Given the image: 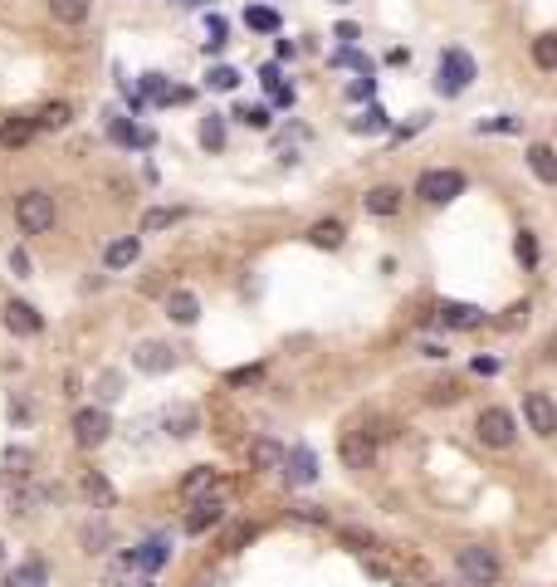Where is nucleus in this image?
Returning a JSON list of instances; mask_svg holds the SVG:
<instances>
[{
	"label": "nucleus",
	"mask_w": 557,
	"mask_h": 587,
	"mask_svg": "<svg viewBox=\"0 0 557 587\" xmlns=\"http://www.w3.org/2000/svg\"><path fill=\"white\" fill-rule=\"evenodd\" d=\"M469 83H475V59H469L465 50H445L440 69H435V89H440L445 99H455V93H465Z\"/></svg>",
	"instance_id": "nucleus-2"
},
{
	"label": "nucleus",
	"mask_w": 557,
	"mask_h": 587,
	"mask_svg": "<svg viewBox=\"0 0 557 587\" xmlns=\"http://www.w3.org/2000/svg\"><path fill=\"white\" fill-rule=\"evenodd\" d=\"M108 431H113V421H108V412H103V406H83V412H74V440H79L83 450L103 446V440H108Z\"/></svg>",
	"instance_id": "nucleus-6"
},
{
	"label": "nucleus",
	"mask_w": 557,
	"mask_h": 587,
	"mask_svg": "<svg viewBox=\"0 0 557 587\" xmlns=\"http://www.w3.org/2000/svg\"><path fill=\"white\" fill-rule=\"evenodd\" d=\"M83 495H89V499H93V505H99V509H113V505H118V489L108 485L99 470H89V475H83Z\"/></svg>",
	"instance_id": "nucleus-25"
},
{
	"label": "nucleus",
	"mask_w": 557,
	"mask_h": 587,
	"mask_svg": "<svg viewBox=\"0 0 557 587\" xmlns=\"http://www.w3.org/2000/svg\"><path fill=\"white\" fill-rule=\"evenodd\" d=\"M240 123H250V128H269V108H240Z\"/></svg>",
	"instance_id": "nucleus-38"
},
{
	"label": "nucleus",
	"mask_w": 557,
	"mask_h": 587,
	"mask_svg": "<svg viewBox=\"0 0 557 587\" xmlns=\"http://www.w3.org/2000/svg\"><path fill=\"white\" fill-rule=\"evenodd\" d=\"M347 93H353V99H372V79L362 74V83H353V89H347Z\"/></svg>",
	"instance_id": "nucleus-45"
},
{
	"label": "nucleus",
	"mask_w": 557,
	"mask_h": 587,
	"mask_svg": "<svg viewBox=\"0 0 557 587\" xmlns=\"http://www.w3.org/2000/svg\"><path fill=\"white\" fill-rule=\"evenodd\" d=\"M382 128H386V113L382 108H367V113L353 123V133H382Z\"/></svg>",
	"instance_id": "nucleus-34"
},
{
	"label": "nucleus",
	"mask_w": 557,
	"mask_h": 587,
	"mask_svg": "<svg viewBox=\"0 0 557 587\" xmlns=\"http://www.w3.org/2000/svg\"><path fill=\"white\" fill-rule=\"evenodd\" d=\"M69 118H74V108H69L64 99L44 103L40 113H34V123H40V133H59V128H69Z\"/></svg>",
	"instance_id": "nucleus-22"
},
{
	"label": "nucleus",
	"mask_w": 557,
	"mask_h": 587,
	"mask_svg": "<svg viewBox=\"0 0 557 587\" xmlns=\"http://www.w3.org/2000/svg\"><path fill=\"white\" fill-rule=\"evenodd\" d=\"M343 241H347L343 221H318V225H308V245H318V250H337Z\"/></svg>",
	"instance_id": "nucleus-24"
},
{
	"label": "nucleus",
	"mask_w": 557,
	"mask_h": 587,
	"mask_svg": "<svg viewBox=\"0 0 557 587\" xmlns=\"http://www.w3.org/2000/svg\"><path fill=\"white\" fill-rule=\"evenodd\" d=\"M201 147H211V152L225 147V118H221V113L201 118Z\"/></svg>",
	"instance_id": "nucleus-28"
},
{
	"label": "nucleus",
	"mask_w": 557,
	"mask_h": 587,
	"mask_svg": "<svg viewBox=\"0 0 557 587\" xmlns=\"http://www.w3.org/2000/svg\"><path fill=\"white\" fill-rule=\"evenodd\" d=\"M284 446H278V440H269V436H260V440H254V446H250V465H254V470H278V465H284Z\"/></svg>",
	"instance_id": "nucleus-19"
},
{
	"label": "nucleus",
	"mask_w": 557,
	"mask_h": 587,
	"mask_svg": "<svg viewBox=\"0 0 557 587\" xmlns=\"http://www.w3.org/2000/svg\"><path fill=\"white\" fill-rule=\"evenodd\" d=\"M533 64H538V69H557V34L552 30L533 40Z\"/></svg>",
	"instance_id": "nucleus-31"
},
{
	"label": "nucleus",
	"mask_w": 557,
	"mask_h": 587,
	"mask_svg": "<svg viewBox=\"0 0 557 587\" xmlns=\"http://www.w3.org/2000/svg\"><path fill=\"white\" fill-rule=\"evenodd\" d=\"M0 465H5V480H25V475H30V465H34V455H30L25 446H10Z\"/></svg>",
	"instance_id": "nucleus-27"
},
{
	"label": "nucleus",
	"mask_w": 557,
	"mask_h": 587,
	"mask_svg": "<svg viewBox=\"0 0 557 587\" xmlns=\"http://www.w3.org/2000/svg\"><path fill=\"white\" fill-rule=\"evenodd\" d=\"M205 495H221V470H211V465H196V470L181 480V499H205Z\"/></svg>",
	"instance_id": "nucleus-13"
},
{
	"label": "nucleus",
	"mask_w": 557,
	"mask_h": 587,
	"mask_svg": "<svg viewBox=\"0 0 557 587\" xmlns=\"http://www.w3.org/2000/svg\"><path fill=\"white\" fill-rule=\"evenodd\" d=\"M459 191H465V176L450 172V166H430V172L416 176V196L430 201V206H445V201H455Z\"/></svg>",
	"instance_id": "nucleus-3"
},
{
	"label": "nucleus",
	"mask_w": 557,
	"mask_h": 587,
	"mask_svg": "<svg viewBox=\"0 0 557 587\" xmlns=\"http://www.w3.org/2000/svg\"><path fill=\"white\" fill-rule=\"evenodd\" d=\"M435 318H440L445 328L469 333V328H479V323H484V308H479V304H455V298H445V304L435 308Z\"/></svg>",
	"instance_id": "nucleus-11"
},
{
	"label": "nucleus",
	"mask_w": 557,
	"mask_h": 587,
	"mask_svg": "<svg viewBox=\"0 0 557 587\" xmlns=\"http://www.w3.org/2000/svg\"><path fill=\"white\" fill-rule=\"evenodd\" d=\"M132 563H137V568H147V573H156L166 563V544L162 538H152V544H142L137 554H132Z\"/></svg>",
	"instance_id": "nucleus-30"
},
{
	"label": "nucleus",
	"mask_w": 557,
	"mask_h": 587,
	"mask_svg": "<svg viewBox=\"0 0 557 587\" xmlns=\"http://www.w3.org/2000/svg\"><path fill=\"white\" fill-rule=\"evenodd\" d=\"M543 357H557V338H548V353H543Z\"/></svg>",
	"instance_id": "nucleus-46"
},
{
	"label": "nucleus",
	"mask_w": 557,
	"mask_h": 587,
	"mask_svg": "<svg viewBox=\"0 0 557 587\" xmlns=\"http://www.w3.org/2000/svg\"><path fill=\"white\" fill-rule=\"evenodd\" d=\"M137 255H142L137 235H123V241H113V245L103 250V265L108 270H127V265H137Z\"/></svg>",
	"instance_id": "nucleus-18"
},
{
	"label": "nucleus",
	"mask_w": 557,
	"mask_h": 587,
	"mask_svg": "<svg viewBox=\"0 0 557 587\" xmlns=\"http://www.w3.org/2000/svg\"><path fill=\"white\" fill-rule=\"evenodd\" d=\"M186 5H205V0H186Z\"/></svg>",
	"instance_id": "nucleus-47"
},
{
	"label": "nucleus",
	"mask_w": 557,
	"mask_h": 587,
	"mask_svg": "<svg viewBox=\"0 0 557 587\" xmlns=\"http://www.w3.org/2000/svg\"><path fill=\"white\" fill-rule=\"evenodd\" d=\"M518 323H528V304H514L504 314V328H518Z\"/></svg>",
	"instance_id": "nucleus-40"
},
{
	"label": "nucleus",
	"mask_w": 557,
	"mask_h": 587,
	"mask_svg": "<svg viewBox=\"0 0 557 587\" xmlns=\"http://www.w3.org/2000/svg\"><path fill=\"white\" fill-rule=\"evenodd\" d=\"M362 206H367L372 215H396L401 211V191L396 186H372L367 196H362Z\"/></svg>",
	"instance_id": "nucleus-21"
},
{
	"label": "nucleus",
	"mask_w": 557,
	"mask_h": 587,
	"mask_svg": "<svg viewBox=\"0 0 557 587\" xmlns=\"http://www.w3.org/2000/svg\"><path fill=\"white\" fill-rule=\"evenodd\" d=\"M44 582H50L44 563H20L15 573H5V587H44Z\"/></svg>",
	"instance_id": "nucleus-26"
},
{
	"label": "nucleus",
	"mask_w": 557,
	"mask_h": 587,
	"mask_svg": "<svg viewBox=\"0 0 557 587\" xmlns=\"http://www.w3.org/2000/svg\"><path fill=\"white\" fill-rule=\"evenodd\" d=\"M34 133H40L34 118H5V123H0V147L20 152V147H30V142H34Z\"/></svg>",
	"instance_id": "nucleus-14"
},
{
	"label": "nucleus",
	"mask_w": 557,
	"mask_h": 587,
	"mask_svg": "<svg viewBox=\"0 0 557 587\" xmlns=\"http://www.w3.org/2000/svg\"><path fill=\"white\" fill-rule=\"evenodd\" d=\"M132 367L137 373H172L176 367V347H166V343H137L132 347Z\"/></svg>",
	"instance_id": "nucleus-9"
},
{
	"label": "nucleus",
	"mask_w": 557,
	"mask_h": 587,
	"mask_svg": "<svg viewBox=\"0 0 557 587\" xmlns=\"http://www.w3.org/2000/svg\"><path fill=\"white\" fill-rule=\"evenodd\" d=\"M284 470H288V480H294V485H313V480H318V460H313V450H304V446H294L284 455Z\"/></svg>",
	"instance_id": "nucleus-16"
},
{
	"label": "nucleus",
	"mask_w": 557,
	"mask_h": 587,
	"mask_svg": "<svg viewBox=\"0 0 557 587\" xmlns=\"http://www.w3.org/2000/svg\"><path fill=\"white\" fill-rule=\"evenodd\" d=\"M514 118H494V123H479V133H514Z\"/></svg>",
	"instance_id": "nucleus-41"
},
{
	"label": "nucleus",
	"mask_w": 557,
	"mask_h": 587,
	"mask_svg": "<svg viewBox=\"0 0 557 587\" xmlns=\"http://www.w3.org/2000/svg\"><path fill=\"white\" fill-rule=\"evenodd\" d=\"M162 426L172 431L176 440H186V436H196V426H201V416H196V406H172V412L162 416Z\"/></svg>",
	"instance_id": "nucleus-20"
},
{
	"label": "nucleus",
	"mask_w": 557,
	"mask_h": 587,
	"mask_svg": "<svg viewBox=\"0 0 557 587\" xmlns=\"http://www.w3.org/2000/svg\"><path fill=\"white\" fill-rule=\"evenodd\" d=\"M343 538H347L353 548H372V544H377V538H372V534H362V529H347Z\"/></svg>",
	"instance_id": "nucleus-42"
},
{
	"label": "nucleus",
	"mask_w": 557,
	"mask_h": 587,
	"mask_svg": "<svg viewBox=\"0 0 557 587\" xmlns=\"http://www.w3.org/2000/svg\"><path fill=\"white\" fill-rule=\"evenodd\" d=\"M166 314H172V323H181V328H191V323L201 318V298L191 289H172L166 294Z\"/></svg>",
	"instance_id": "nucleus-15"
},
{
	"label": "nucleus",
	"mask_w": 557,
	"mask_h": 587,
	"mask_svg": "<svg viewBox=\"0 0 557 587\" xmlns=\"http://www.w3.org/2000/svg\"><path fill=\"white\" fill-rule=\"evenodd\" d=\"M518 260H524V265H538V241H533V231H518Z\"/></svg>",
	"instance_id": "nucleus-37"
},
{
	"label": "nucleus",
	"mask_w": 557,
	"mask_h": 587,
	"mask_svg": "<svg viewBox=\"0 0 557 587\" xmlns=\"http://www.w3.org/2000/svg\"><path fill=\"white\" fill-rule=\"evenodd\" d=\"M245 25L260 30V34H274V30H278V15H274L269 5H250V10H245Z\"/></svg>",
	"instance_id": "nucleus-33"
},
{
	"label": "nucleus",
	"mask_w": 557,
	"mask_h": 587,
	"mask_svg": "<svg viewBox=\"0 0 557 587\" xmlns=\"http://www.w3.org/2000/svg\"><path fill=\"white\" fill-rule=\"evenodd\" d=\"M524 416H528L533 436H557V402L548 397V392H528V397H524Z\"/></svg>",
	"instance_id": "nucleus-8"
},
{
	"label": "nucleus",
	"mask_w": 557,
	"mask_h": 587,
	"mask_svg": "<svg viewBox=\"0 0 557 587\" xmlns=\"http://www.w3.org/2000/svg\"><path fill=\"white\" fill-rule=\"evenodd\" d=\"M221 519H225V499H221V495L191 499V509H186V534H205V529H215Z\"/></svg>",
	"instance_id": "nucleus-10"
},
{
	"label": "nucleus",
	"mask_w": 557,
	"mask_h": 587,
	"mask_svg": "<svg viewBox=\"0 0 557 587\" xmlns=\"http://www.w3.org/2000/svg\"><path fill=\"white\" fill-rule=\"evenodd\" d=\"M205 83H211V89H221V93H230V89H235V83H240V74H235V69H211V74H205Z\"/></svg>",
	"instance_id": "nucleus-35"
},
{
	"label": "nucleus",
	"mask_w": 557,
	"mask_h": 587,
	"mask_svg": "<svg viewBox=\"0 0 557 587\" xmlns=\"http://www.w3.org/2000/svg\"><path fill=\"white\" fill-rule=\"evenodd\" d=\"M5 328L20 333V338H34V333L44 328V318L34 314V304H25V298H10L5 304Z\"/></svg>",
	"instance_id": "nucleus-12"
},
{
	"label": "nucleus",
	"mask_w": 557,
	"mask_h": 587,
	"mask_svg": "<svg viewBox=\"0 0 557 587\" xmlns=\"http://www.w3.org/2000/svg\"><path fill=\"white\" fill-rule=\"evenodd\" d=\"M430 587H445V582H430Z\"/></svg>",
	"instance_id": "nucleus-49"
},
{
	"label": "nucleus",
	"mask_w": 557,
	"mask_h": 587,
	"mask_svg": "<svg viewBox=\"0 0 557 587\" xmlns=\"http://www.w3.org/2000/svg\"><path fill=\"white\" fill-rule=\"evenodd\" d=\"M254 538V524H235V529L225 534V548H240V544H250Z\"/></svg>",
	"instance_id": "nucleus-39"
},
{
	"label": "nucleus",
	"mask_w": 557,
	"mask_h": 587,
	"mask_svg": "<svg viewBox=\"0 0 557 587\" xmlns=\"http://www.w3.org/2000/svg\"><path fill=\"white\" fill-rule=\"evenodd\" d=\"M260 377H264V367L254 363V367H235V373H230L225 382H230V387H254V382H260Z\"/></svg>",
	"instance_id": "nucleus-36"
},
{
	"label": "nucleus",
	"mask_w": 557,
	"mask_h": 587,
	"mask_svg": "<svg viewBox=\"0 0 557 587\" xmlns=\"http://www.w3.org/2000/svg\"><path fill=\"white\" fill-rule=\"evenodd\" d=\"M459 578L469 587H494L504 578L499 558H494V548H459Z\"/></svg>",
	"instance_id": "nucleus-4"
},
{
	"label": "nucleus",
	"mask_w": 557,
	"mask_h": 587,
	"mask_svg": "<svg viewBox=\"0 0 557 587\" xmlns=\"http://www.w3.org/2000/svg\"><path fill=\"white\" fill-rule=\"evenodd\" d=\"M337 455H343L347 470H372V460H377V436H372V431H347Z\"/></svg>",
	"instance_id": "nucleus-7"
},
{
	"label": "nucleus",
	"mask_w": 557,
	"mask_h": 587,
	"mask_svg": "<svg viewBox=\"0 0 557 587\" xmlns=\"http://www.w3.org/2000/svg\"><path fill=\"white\" fill-rule=\"evenodd\" d=\"M528 166H533V176H538V182L557 186V152L548 147V142H533V147H528Z\"/></svg>",
	"instance_id": "nucleus-17"
},
{
	"label": "nucleus",
	"mask_w": 557,
	"mask_h": 587,
	"mask_svg": "<svg viewBox=\"0 0 557 587\" xmlns=\"http://www.w3.org/2000/svg\"><path fill=\"white\" fill-rule=\"evenodd\" d=\"M176 221H181L176 206H156V211L142 215V235H156V231H166V225H176Z\"/></svg>",
	"instance_id": "nucleus-29"
},
{
	"label": "nucleus",
	"mask_w": 557,
	"mask_h": 587,
	"mask_svg": "<svg viewBox=\"0 0 557 587\" xmlns=\"http://www.w3.org/2000/svg\"><path fill=\"white\" fill-rule=\"evenodd\" d=\"M475 436L484 440V446H494V450H508L514 436H518V426H514V416H508L504 406H484L479 421H475Z\"/></svg>",
	"instance_id": "nucleus-5"
},
{
	"label": "nucleus",
	"mask_w": 557,
	"mask_h": 587,
	"mask_svg": "<svg viewBox=\"0 0 557 587\" xmlns=\"http://www.w3.org/2000/svg\"><path fill=\"white\" fill-rule=\"evenodd\" d=\"M459 397H465V392H459V382H450V377L430 382V387H426V402H435V406H455Z\"/></svg>",
	"instance_id": "nucleus-32"
},
{
	"label": "nucleus",
	"mask_w": 557,
	"mask_h": 587,
	"mask_svg": "<svg viewBox=\"0 0 557 587\" xmlns=\"http://www.w3.org/2000/svg\"><path fill=\"white\" fill-rule=\"evenodd\" d=\"M0 558H5V544H0Z\"/></svg>",
	"instance_id": "nucleus-48"
},
{
	"label": "nucleus",
	"mask_w": 557,
	"mask_h": 587,
	"mask_svg": "<svg viewBox=\"0 0 557 587\" xmlns=\"http://www.w3.org/2000/svg\"><path fill=\"white\" fill-rule=\"evenodd\" d=\"M93 10V0H50V15L59 20V25H83Z\"/></svg>",
	"instance_id": "nucleus-23"
},
{
	"label": "nucleus",
	"mask_w": 557,
	"mask_h": 587,
	"mask_svg": "<svg viewBox=\"0 0 557 587\" xmlns=\"http://www.w3.org/2000/svg\"><path fill=\"white\" fill-rule=\"evenodd\" d=\"M475 373L479 377H494V373H499V363H494V357H475Z\"/></svg>",
	"instance_id": "nucleus-43"
},
{
	"label": "nucleus",
	"mask_w": 557,
	"mask_h": 587,
	"mask_svg": "<svg viewBox=\"0 0 557 587\" xmlns=\"http://www.w3.org/2000/svg\"><path fill=\"white\" fill-rule=\"evenodd\" d=\"M10 270H15V274H30V255H25V250H15V255H10Z\"/></svg>",
	"instance_id": "nucleus-44"
},
{
	"label": "nucleus",
	"mask_w": 557,
	"mask_h": 587,
	"mask_svg": "<svg viewBox=\"0 0 557 587\" xmlns=\"http://www.w3.org/2000/svg\"><path fill=\"white\" fill-rule=\"evenodd\" d=\"M15 225L25 235H44L54 225V196L50 191H20L15 196Z\"/></svg>",
	"instance_id": "nucleus-1"
}]
</instances>
